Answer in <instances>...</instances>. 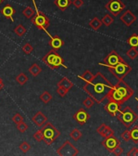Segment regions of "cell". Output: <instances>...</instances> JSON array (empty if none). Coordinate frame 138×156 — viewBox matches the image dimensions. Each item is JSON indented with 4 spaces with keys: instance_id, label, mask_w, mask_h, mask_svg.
I'll return each instance as SVG.
<instances>
[{
    "instance_id": "obj_1",
    "label": "cell",
    "mask_w": 138,
    "mask_h": 156,
    "mask_svg": "<svg viewBox=\"0 0 138 156\" xmlns=\"http://www.w3.org/2000/svg\"><path fill=\"white\" fill-rule=\"evenodd\" d=\"M114 85L101 73H97L92 80L84 85L83 90L90 95L94 102L100 104L107 98Z\"/></svg>"
},
{
    "instance_id": "obj_2",
    "label": "cell",
    "mask_w": 138,
    "mask_h": 156,
    "mask_svg": "<svg viewBox=\"0 0 138 156\" xmlns=\"http://www.w3.org/2000/svg\"><path fill=\"white\" fill-rule=\"evenodd\" d=\"M134 94V90L124 80H119L110 91L107 98L108 101L114 102L122 105Z\"/></svg>"
},
{
    "instance_id": "obj_3",
    "label": "cell",
    "mask_w": 138,
    "mask_h": 156,
    "mask_svg": "<svg viewBox=\"0 0 138 156\" xmlns=\"http://www.w3.org/2000/svg\"><path fill=\"white\" fill-rule=\"evenodd\" d=\"M115 117L126 128H130L138 119V115L130 107H126L123 111L120 110Z\"/></svg>"
},
{
    "instance_id": "obj_4",
    "label": "cell",
    "mask_w": 138,
    "mask_h": 156,
    "mask_svg": "<svg viewBox=\"0 0 138 156\" xmlns=\"http://www.w3.org/2000/svg\"><path fill=\"white\" fill-rule=\"evenodd\" d=\"M41 131L43 134V141L47 146H51L61 134L60 132L51 122H46Z\"/></svg>"
},
{
    "instance_id": "obj_5",
    "label": "cell",
    "mask_w": 138,
    "mask_h": 156,
    "mask_svg": "<svg viewBox=\"0 0 138 156\" xmlns=\"http://www.w3.org/2000/svg\"><path fill=\"white\" fill-rule=\"evenodd\" d=\"M109 71L112 73V75L118 80H124V78L128 74L131 73L132 68L129 63H127L125 61L116 64L114 67H109Z\"/></svg>"
},
{
    "instance_id": "obj_6",
    "label": "cell",
    "mask_w": 138,
    "mask_h": 156,
    "mask_svg": "<svg viewBox=\"0 0 138 156\" xmlns=\"http://www.w3.org/2000/svg\"><path fill=\"white\" fill-rule=\"evenodd\" d=\"M35 15L31 18V22L37 28L41 30H46L47 28L50 26V19L46 16V15L42 12L37 11L36 9Z\"/></svg>"
},
{
    "instance_id": "obj_7",
    "label": "cell",
    "mask_w": 138,
    "mask_h": 156,
    "mask_svg": "<svg viewBox=\"0 0 138 156\" xmlns=\"http://www.w3.org/2000/svg\"><path fill=\"white\" fill-rule=\"evenodd\" d=\"M106 9L109 12H111L114 16H118L119 14L121 13L125 8V4L122 2L121 0H110L106 6Z\"/></svg>"
},
{
    "instance_id": "obj_8",
    "label": "cell",
    "mask_w": 138,
    "mask_h": 156,
    "mask_svg": "<svg viewBox=\"0 0 138 156\" xmlns=\"http://www.w3.org/2000/svg\"><path fill=\"white\" fill-rule=\"evenodd\" d=\"M124 58L119 55L115 51H111L106 58L103 59V63H100V65L106 66L107 68L109 67H114L119 63L124 62Z\"/></svg>"
},
{
    "instance_id": "obj_9",
    "label": "cell",
    "mask_w": 138,
    "mask_h": 156,
    "mask_svg": "<svg viewBox=\"0 0 138 156\" xmlns=\"http://www.w3.org/2000/svg\"><path fill=\"white\" fill-rule=\"evenodd\" d=\"M78 152L79 151L69 141H66L57 150V154L60 156H76Z\"/></svg>"
},
{
    "instance_id": "obj_10",
    "label": "cell",
    "mask_w": 138,
    "mask_h": 156,
    "mask_svg": "<svg viewBox=\"0 0 138 156\" xmlns=\"http://www.w3.org/2000/svg\"><path fill=\"white\" fill-rule=\"evenodd\" d=\"M90 118V115L84 108H80L75 114L73 115V119L81 126L86 124Z\"/></svg>"
},
{
    "instance_id": "obj_11",
    "label": "cell",
    "mask_w": 138,
    "mask_h": 156,
    "mask_svg": "<svg viewBox=\"0 0 138 156\" xmlns=\"http://www.w3.org/2000/svg\"><path fill=\"white\" fill-rule=\"evenodd\" d=\"M102 146H104L105 148L107 149L110 153H111L112 151H113V150H114L117 146H119V144H120V141H119V139L116 138V137L113 135V136L105 137V140L102 141Z\"/></svg>"
},
{
    "instance_id": "obj_12",
    "label": "cell",
    "mask_w": 138,
    "mask_h": 156,
    "mask_svg": "<svg viewBox=\"0 0 138 156\" xmlns=\"http://www.w3.org/2000/svg\"><path fill=\"white\" fill-rule=\"evenodd\" d=\"M120 20L124 23L127 26H131L132 24H133L134 22L136 20V16L130 11V10H127L126 12H124V14H122L120 16Z\"/></svg>"
},
{
    "instance_id": "obj_13",
    "label": "cell",
    "mask_w": 138,
    "mask_h": 156,
    "mask_svg": "<svg viewBox=\"0 0 138 156\" xmlns=\"http://www.w3.org/2000/svg\"><path fill=\"white\" fill-rule=\"evenodd\" d=\"M120 106L121 105H119V103H117V102H114V101H109L104 106V109L111 116H116L118 112L120 111Z\"/></svg>"
},
{
    "instance_id": "obj_14",
    "label": "cell",
    "mask_w": 138,
    "mask_h": 156,
    "mask_svg": "<svg viewBox=\"0 0 138 156\" xmlns=\"http://www.w3.org/2000/svg\"><path fill=\"white\" fill-rule=\"evenodd\" d=\"M48 118L41 112H37L32 118V122H34L37 127H42L44 124L47 122Z\"/></svg>"
},
{
    "instance_id": "obj_15",
    "label": "cell",
    "mask_w": 138,
    "mask_h": 156,
    "mask_svg": "<svg viewBox=\"0 0 138 156\" xmlns=\"http://www.w3.org/2000/svg\"><path fill=\"white\" fill-rule=\"evenodd\" d=\"M1 14H2V16L7 18V19H9L12 22L14 21L13 20V15L16 14V10L12 6H11L10 4L5 5L4 7H2L1 9Z\"/></svg>"
},
{
    "instance_id": "obj_16",
    "label": "cell",
    "mask_w": 138,
    "mask_h": 156,
    "mask_svg": "<svg viewBox=\"0 0 138 156\" xmlns=\"http://www.w3.org/2000/svg\"><path fill=\"white\" fill-rule=\"evenodd\" d=\"M63 45H64V41H63L58 35L51 37V40L49 41V46H51V48L53 49V50H55V51H58V50H59Z\"/></svg>"
},
{
    "instance_id": "obj_17",
    "label": "cell",
    "mask_w": 138,
    "mask_h": 156,
    "mask_svg": "<svg viewBox=\"0 0 138 156\" xmlns=\"http://www.w3.org/2000/svg\"><path fill=\"white\" fill-rule=\"evenodd\" d=\"M58 55L57 53V51H55V50H51L48 52V53L44 55V57H42L41 58V61L43 62L44 63H46V65L51 68V66H52V63L54 62V59L55 58V56Z\"/></svg>"
},
{
    "instance_id": "obj_18",
    "label": "cell",
    "mask_w": 138,
    "mask_h": 156,
    "mask_svg": "<svg viewBox=\"0 0 138 156\" xmlns=\"http://www.w3.org/2000/svg\"><path fill=\"white\" fill-rule=\"evenodd\" d=\"M72 2H73L72 0H55L54 1L55 5L62 12H64L68 9L72 4Z\"/></svg>"
},
{
    "instance_id": "obj_19",
    "label": "cell",
    "mask_w": 138,
    "mask_h": 156,
    "mask_svg": "<svg viewBox=\"0 0 138 156\" xmlns=\"http://www.w3.org/2000/svg\"><path fill=\"white\" fill-rule=\"evenodd\" d=\"M73 85H74V84L67 77L62 78V79L58 81V84H57V86H58H58H60V87L64 88V89H66V90H70L73 87Z\"/></svg>"
},
{
    "instance_id": "obj_20",
    "label": "cell",
    "mask_w": 138,
    "mask_h": 156,
    "mask_svg": "<svg viewBox=\"0 0 138 156\" xmlns=\"http://www.w3.org/2000/svg\"><path fill=\"white\" fill-rule=\"evenodd\" d=\"M63 61H64V59L63 58V57L61 55H59L58 54V55L55 56V59H54V62L53 63H52V66H51V69H56V68H58V67H60V66H63V67L67 68V67L64 66V64H63Z\"/></svg>"
},
{
    "instance_id": "obj_21",
    "label": "cell",
    "mask_w": 138,
    "mask_h": 156,
    "mask_svg": "<svg viewBox=\"0 0 138 156\" xmlns=\"http://www.w3.org/2000/svg\"><path fill=\"white\" fill-rule=\"evenodd\" d=\"M89 25H90V27H91L94 30L97 31V30H98V29L102 27V20L98 19L97 17H94V18H93V19L90 20V23H89Z\"/></svg>"
},
{
    "instance_id": "obj_22",
    "label": "cell",
    "mask_w": 138,
    "mask_h": 156,
    "mask_svg": "<svg viewBox=\"0 0 138 156\" xmlns=\"http://www.w3.org/2000/svg\"><path fill=\"white\" fill-rule=\"evenodd\" d=\"M41 71H42V69H41V67L36 63H34V64H32V65L30 66V68H29V73H30L33 76H34V77L37 76H38L39 74L41 73Z\"/></svg>"
},
{
    "instance_id": "obj_23",
    "label": "cell",
    "mask_w": 138,
    "mask_h": 156,
    "mask_svg": "<svg viewBox=\"0 0 138 156\" xmlns=\"http://www.w3.org/2000/svg\"><path fill=\"white\" fill-rule=\"evenodd\" d=\"M127 43L129 44V46H131L132 47H135L137 48L138 47V34H133L127 40Z\"/></svg>"
},
{
    "instance_id": "obj_24",
    "label": "cell",
    "mask_w": 138,
    "mask_h": 156,
    "mask_svg": "<svg viewBox=\"0 0 138 156\" xmlns=\"http://www.w3.org/2000/svg\"><path fill=\"white\" fill-rule=\"evenodd\" d=\"M131 140L135 143H138V125H134L130 130Z\"/></svg>"
},
{
    "instance_id": "obj_25",
    "label": "cell",
    "mask_w": 138,
    "mask_h": 156,
    "mask_svg": "<svg viewBox=\"0 0 138 156\" xmlns=\"http://www.w3.org/2000/svg\"><path fill=\"white\" fill-rule=\"evenodd\" d=\"M82 133L78 129H73V131H71L69 136H70L71 138H73L74 141H78L79 139H80L82 137Z\"/></svg>"
},
{
    "instance_id": "obj_26",
    "label": "cell",
    "mask_w": 138,
    "mask_h": 156,
    "mask_svg": "<svg viewBox=\"0 0 138 156\" xmlns=\"http://www.w3.org/2000/svg\"><path fill=\"white\" fill-rule=\"evenodd\" d=\"M35 10H34L32 7H25L23 12H22V14L24 15V16L26 17L27 19H31L32 17L34 16L35 15Z\"/></svg>"
},
{
    "instance_id": "obj_27",
    "label": "cell",
    "mask_w": 138,
    "mask_h": 156,
    "mask_svg": "<svg viewBox=\"0 0 138 156\" xmlns=\"http://www.w3.org/2000/svg\"><path fill=\"white\" fill-rule=\"evenodd\" d=\"M16 80L17 83L19 84L20 85H24V84L29 80V77H28L24 73H20L19 75L16 77Z\"/></svg>"
},
{
    "instance_id": "obj_28",
    "label": "cell",
    "mask_w": 138,
    "mask_h": 156,
    "mask_svg": "<svg viewBox=\"0 0 138 156\" xmlns=\"http://www.w3.org/2000/svg\"><path fill=\"white\" fill-rule=\"evenodd\" d=\"M26 29L24 28L23 24H19V25H17V26L14 29V33L16 34L18 37L24 36V34H26Z\"/></svg>"
},
{
    "instance_id": "obj_29",
    "label": "cell",
    "mask_w": 138,
    "mask_h": 156,
    "mask_svg": "<svg viewBox=\"0 0 138 156\" xmlns=\"http://www.w3.org/2000/svg\"><path fill=\"white\" fill-rule=\"evenodd\" d=\"M94 75L90 70H86L85 73H83L82 75L79 76V77H80V79H82L83 80H85V82L87 83L92 80V78L94 77Z\"/></svg>"
},
{
    "instance_id": "obj_30",
    "label": "cell",
    "mask_w": 138,
    "mask_h": 156,
    "mask_svg": "<svg viewBox=\"0 0 138 156\" xmlns=\"http://www.w3.org/2000/svg\"><path fill=\"white\" fill-rule=\"evenodd\" d=\"M40 99L44 102L47 104L51 99H52V95L48 92V91H44L41 95H40Z\"/></svg>"
},
{
    "instance_id": "obj_31",
    "label": "cell",
    "mask_w": 138,
    "mask_h": 156,
    "mask_svg": "<svg viewBox=\"0 0 138 156\" xmlns=\"http://www.w3.org/2000/svg\"><path fill=\"white\" fill-rule=\"evenodd\" d=\"M126 55L127 56H128L129 58H131V59H135V58L138 56L137 49L135 48V47H131L129 51H127Z\"/></svg>"
},
{
    "instance_id": "obj_32",
    "label": "cell",
    "mask_w": 138,
    "mask_h": 156,
    "mask_svg": "<svg viewBox=\"0 0 138 156\" xmlns=\"http://www.w3.org/2000/svg\"><path fill=\"white\" fill-rule=\"evenodd\" d=\"M102 22V24H105L106 26L109 27L111 24L113 23L114 21V19H113V17H111L110 16L109 14H106L104 16L102 17V19L101 20Z\"/></svg>"
},
{
    "instance_id": "obj_33",
    "label": "cell",
    "mask_w": 138,
    "mask_h": 156,
    "mask_svg": "<svg viewBox=\"0 0 138 156\" xmlns=\"http://www.w3.org/2000/svg\"><path fill=\"white\" fill-rule=\"evenodd\" d=\"M19 150L23 152L24 154L27 153L28 151H30V149H31V146L29 145V142H27V141H23L20 143L19 146Z\"/></svg>"
},
{
    "instance_id": "obj_34",
    "label": "cell",
    "mask_w": 138,
    "mask_h": 156,
    "mask_svg": "<svg viewBox=\"0 0 138 156\" xmlns=\"http://www.w3.org/2000/svg\"><path fill=\"white\" fill-rule=\"evenodd\" d=\"M94 100L91 97H88L86 98L85 100H84V102H83V105L85 106L86 108H91V107L94 105Z\"/></svg>"
},
{
    "instance_id": "obj_35",
    "label": "cell",
    "mask_w": 138,
    "mask_h": 156,
    "mask_svg": "<svg viewBox=\"0 0 138 156\" xmlns=\"http://www.w3.org/2000/svg\"><path fill=\"white\" fill-rule=\"evenodd\" d=\"M16 128L18 129V131H19L21 133H24L25 132L27 131V129H29V126H28V124L26 123H24V121L21 122V123H19L16 125Z\"/></svg>"
},
{
    "instance_id": "obj_36",
    "label": "cell",
    "mask_w": 138,
    "mask_h": 156,
    "mask_svg": "<svg viewBox=\"0 0 138 156\" xmlns=\"http://www.w3.org/2000/svg\"><path fill=\"white\" fill-rule=\"evenodd\" d=\"M114 134H115L114 130H113L111 127H109L108 125H107L106 129H105L104 132H103V133H102V137H107V136H113Z\"/></svg>"
},
{
    "instance_id": "obj_37",
    "label": "cell",
    "mask_w": 138,
    "mask_h": 156,
    "mask_svg": "<svg viewBox=\"0 0 138 156\" xmlns=\"http://www.w3.org/2000/svg\"><path fill=\"white\" fill-rule=\"evenodd\" d=\"M12 121L14 122L15 124H18L24 121V117L22 116L20 114H19V113H16L13 115V117H12Z\"/></svg>"
},
{
    "instance_id": "obj_38",
    "label": "cell",
    "mask_w": 138,
    "mask_h": 156,
    "mask_svg": "<svg viewBox=\"0 0 138 156\" xmlns=\"http://www.w3.org/2000/svg\"><path fill=\"white\" fill-rule=\"evenodd\" d=\"M22 51H24L26 55H29L32 51H34V47L32 46V45L30 43H26L22 47Z\"/></svg>"
},
{
    "instance_id": "obj_39",
    "label": "cell",
    "mask_w": 138,
    "mask_h": 156,
    "mask_svg": "<svg viewBox=\"0 0 138 156\" xmlns=\"http://www.w3.org/2000/svg\"><path fill=\"white\" fill-rule=\"evenodd\" d=\"M56 92H57V94H58L60 97H65L66 95L68 94V93L69 92V90H66V89H64V88L63 87H60V86H58L57 90H56Z\"/></svg>"
},
{
    "instance_id": "obj_40",
    "label": "cell",
    "mask_w": 138,
    "mask_h": 156,
    "mask_svg": "<svg viewBox=\"0 0 138 156\" xmlns=\"http://www.w3.org/2000/svg\"><path fill=\"white\" fill-rule=\"evenodd\" d=\"M34 139H35L37 141H38V142L43 141V134L41 133V129L38 130V131H37L36 133L34 134Z\"/></svg>"
},
{
    "instance_id": "obj_41",
    "label": "cell",
    "mask_w": 138,
    "mask_h": 156,
    "mask_svg": "<svg viewBox=\"0 0 138 156\" xmlns=\"http://www.w3.org/2000/svg\"><path fill=\"white\" fill-rule=\"evenodd\" d=\"M123 152H124V149L122 148L121 146L119 145V146H117L113 150V151H112L111 153L114 154L115 155L119 156V155H121L122 154H123Z\"/></svg>"
},
{
    "instance_id": "obj_42",
    "label": "cell",
    "mask_w": 138,
    "mask_h": 156,
    "mask_svg": "<svg viewBox=\"0 0 138 156\" xmlns=\"http://www.w3.org/2000/svg\"><path fill=\"white\" fill-rule=\"evenodd\" d=\"M121 137L124 139L125 141H129L131 140V136H130V130H125V131L121 134Z\"/></svg>"
},
{
    "instance_id": "obj_43",
    "label": "cell",
    "mask_w": 138,
    "mask_h": 156,
    "mask_svg": "<svg viewBox=\"0 0 138 156\" xmlns=\"http://www.w3.org/2000/svg\"><path fill=\"white\" fill-rule=\"evenodd\" d=\"M72 4H73L76 8L79 9V8H80L84 5V1L83 0H73Z\"/></svg>"
},
{
    "instance_id": "obj_44",
    "label": "cell",
    "mask_w": 138,
    "mask_h": 156,
    "mask_svg": "<svg viewBox=\"0 0 138 156\" xmlns=\"http://www.w3.org/2000/svg\"><path fill=\"white\" fill-rule=\"evenodd\" d=\"M128 156H138V148H133L127 153Z\"/></svg>"
},
{
    "instance_id": "obj_45",
    "label": "cell",
    "mask_w": 138,
    "mask_h": 156,
    "mask_svg": "<svg viewBox=\"0 0 138 156\" xmlns=\"http://www.w3.org/2000/svg\"><path fill=\"white\" fill-rule=\"evenodd\" d=\"M107 124H102L101 125H100L98 128L97 129V133H99L101 136L102 135V133H103V132H104V130L106 129V128H107Z\"/></svg>"
},
{
    "instance_id": "obj_46",
    "label": "cell",
    "mask_w": 138,
    "mask_h": 156,
    "mask_svg": "<svg viewBox=\"0 0 138 156\" xmlns=\"http://www.w3.org/2000/svg\"><path fill=\"white\" fill-rule=\"evenodd\" d=\"M3 87H4V84H3V82H2V79L0 78V90H2Z\"/></svg>"
},
{
    "instance_id": "obj_47",
    "label": "cell",
    "mask_w": 138,
    "mask_h": 156,
    "mask_svg": "<svg viewBox=\"0 0 138 156\" xmlns=\"http://www.w3.org/2000/svg\"><path fill=\"white\" fill-rule=\"evenodd\" d=\"M4 1H5V0H0V5H1V4H2V2H4Z\"/></svg>"
},
{
    "instance_id": "obj_48",
    "label": "cell",
    "mask_w": 138,
    "mask_h": 156,
    "mask_svg": "<svg viewBox=\"0 0 138 156\" xmlns=\"http://www.w3.org/2000/svg\"><path fill=\"white\" fill-rule=\"evenodd\" d=\"M136 101H137V102H138V98H136Z\"/></svg>"
}]
</instances>
